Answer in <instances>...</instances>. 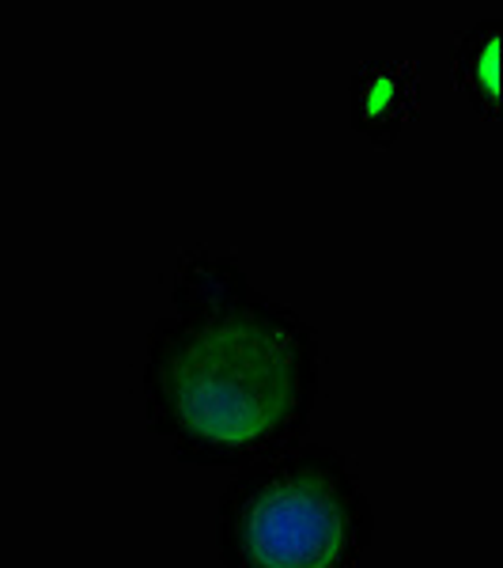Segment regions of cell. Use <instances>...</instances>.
<instances>
[{
  "mask_svg": "<svg viewBox=\"0 0 503 568\" xmlns=\"http://www.w3.org/2000/svg\"><path fill=\"white\" fill-rule=\"evenodd\" d=\"M141 387L144 420L178 463L239 470L307 439L322 345L235 254L189 246L144 342Z\"/></svg>",
  "mask_w": 503,
  "mask_h": 568,
  "instance_id": "1",
  "label": "cell"
},
{
  "mask_svg": "<svg viewBox=\"0 0 503 568\" xmlns=\"http://www.w3.org/2000/svg\"><path fill=\"white\" fill-rule=\"evenodd\" d=\"M374 508L360 466L329 444H299L239 466L216 508L227 568H363Z\"/></svg>",
  "mask_w": 503,
  "mask_h": 568,
  "instance_id": "2",
  "label": "cell"
},
{
  "mask_svg": "<svg viewBox=\"0 0 503 568\" xmlns=\"http://www.w3.org/2000/svg\"><path fill=\"white\" fill-rule=\"evenodd\" d=\"M352 130L387 149L420 110V69L413 61H363L352 77Z\"/></svg>",
  "mask_w": 503,
  "mask_h": 568,
  "instance_id": "3",
  "label": "cell"
},
{
  "mask_svg": "<svg viewBox=\"0 0 503 568\" xmlns=\"http://www.w3.org/2000/svg\"><path fill=\"white\" fill-rule=\"evenodd\" d=\"M454 84L473 114L496 122L500 114V16L473 23L454 45Z\"/></svg>",
  "mask_w": 503,
  "mask_h": 568,
  "instance_id": "4",
  "label": "cell"
}]
</instances>
